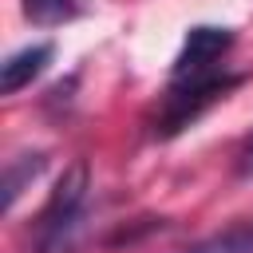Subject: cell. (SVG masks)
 I'll list each match as a JSON object with an SVG mask.
<instances>
[{"label": "cell", "instance_id": "cell-1", "mask_svg": "<svg viewBox=\"0 0 253 253\" xmlns=\"http://www.w3.org/2000/svg\"><path fill=\"white\" fill-rule=\"evenodd\" d=\"M249 75L245 71H229V63H213V67H170V79L162 87V99L150 115V134L158 142L178 138L182 130H190L213 103L229 99V91H237Z\"/></svg>", "mask_w": 253, "mask_h": 253}, {"label": "cell", "instance_id": "cell-2", "mask_svg": "<svg viewBox=\"0 0 253 253\" xmlns=\"http://www.w3.org/2000/svg\"><path fill=\"white\" fill-rule=\"evenodd\" d=\"M87 198H91V166L75 158L55 190L47 194L36 225H32V253H75L83 217H87Z\"/></svg>", "mask_w": 253, "mask_h": 253}, {"label": "cell", "instance_id": "cell-3", "mask_svg": "<svg viewBox=\"0 0 253 253\" xmlns=\"http://www.w3.org/2000/svg\"><path fill=\"white\" fill-rule=\"evenodd\" d=\"M55 59V43H28V47H20V51H12L4 63H0V91L4 95H16V91H24L32 79H40L43 71H47V63Z\"/></svg>", "mask_w": 253, "mask_h": 253}, {"label": "cell", "instance_id": "cell-4", "mask_svg": "<svg viewBox=\"0 0 253 253\" xmlns=\"http://www.w3.org/2000/svg\"><path fill=\"white\" fill-rule=\"evenodd\" d=\"M47 170V154L43 150H24V154H12L8 166H4V182H0V210L12 213L20 194Z\"/></svg>", "mask_w": 253, "mask_h": 253}, {"label": "cell", "instance_id": "cell-5", "mask_svg": "<svg viewBox=\"0 0 253 253\" xmlns=\"http://www.w3.org/2000/svg\"><path fill=\"white\" fill-rule=\"evenodd\" d=\"M178 253H253V221H237V225H225L210 237H198L190 241L186 249Z\"/></svg>", "mask_w": 253, "mask_h": 253}, {"label": "cell", "instance_id": "cell-6", "mask_svg": "<svg viewBox=\"0 0 253 253\" xmlns=\"http://www.w3.org/2000/svg\"><path fill=\"white\" fill-rule=\"evenodd\" d=\"M24 20L36 28H55L79 16V0H20Z\"/></svg>", "mask_w": 253, "mask_h": 253}, {"label": "cell", "instance_id": "cell-7", "mask_svg": "<svg viewBox=\"0 0 253 253\" xmlns=\"http://www.w3.org/2000/svg\"><path fill=\"white\" fill-rule=\"evenodd\" d=\"M233 174L237 178H253V130L237 142V150H233Z\"/></svg>", "mask_w": 253, "mask_h": 253}]
</instances>
